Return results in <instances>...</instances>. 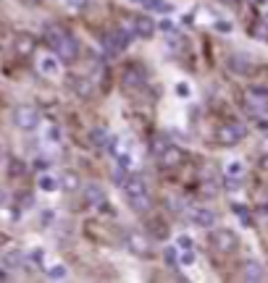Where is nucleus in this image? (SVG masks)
<instances>
[{"mask_svg": "<svg viewBox=\"0 0 268 283\" xmlns=\"http://www.w3.org/2000/svg\"><path fill=\"white\" fill-rule=\"evenodd\" d=\"M45 40L50 42V47L55 50V55H58V60H74L76 58V40L69 34L63 26H58V24H47L45 26Z\"/></svg>", "mask_w": 268, "mask_h": 283, "instance_id": "f257e3e1", "label": "nucleus"}, {"mask_svg": "<svg viewBox=\"0 0 268 283\" xmlns=\"http://www.w3.org/2000/svg\"><path fill=\"white\" fill-rule=\"evenodd\" d=\"M124 194H126V202L129 207L137 210V213H145L150 207V192H147V184L142 176H129L124 181Z\"/></svg>", "mask_w": 268, "mask_h": 283, "instance_id": "f03ea898", "label": "nucleus"}, {"mask_svg": "<svg viewBox=\"0 0 268 283\" xmlns=\"http://www.w3.org/2000/svg\"><path fill=\"white\" fill-rule=\"evenodd\" d=\"M153 155H155L158 160H161V165H166V168H176V165L182 163L179 147L171 145V142H168L163 134H158V136L153 139Z\"/></svg>", "mask_w": 268, "mask_h": 283, "instance_id": "7ed1b4c3", "label": "nucleus"}, {"mask_svg": "<svg viewBox=\"0 0 268 283\" xmlns=\"http://www.w3.org/2000/svg\"><path fill=\"white\" fill-rule=\"evenodd\" d=\"M245 105L252 116H265L268 113V92L260 87H250L245 92Z\"/></svg>", "mask_w": 268, "mask_h": 283, "instance_id": "20e7f679", "label": "nucleus"}, {"mask_svg": "<svg viewBox=\"0 0 268 283\" xmlns=\"http://www.w3.org/2000/svg\"><path fill=\"white\" fill-rule=\"evenodd\" d=\"M132 37V31H126V29H116V31H108V34L103 37V47H105V53L110 55H118L121 50H126L129 47V40Z\"/></svg>", "mask_w": 268, "mask_h": 283, "instance_id": "39448f33", "label": "nucleus"}, {"mask_svg": "<svg viewBox=\"0 0 268 283\" xmlns=\"http://www.w3.org/2000/svg\"><path fill=\"white\" fill-rule=\"evenodd\" d=\"M242 139H245V126L240 121H229L218 129V145H224V147H231Z\"/></svg>", "mask_w": 268, "mask_h": 283, "instance_id": "423d86ee", "label": "nucleus"}, {"mask_svg": "<svg viewBox=\"0 0 268 283\" xmlns=\"http://www.w3.org/2000/svg\"><path fill=\"white\" fill-rule=\"evenodd\" d=\"M13 121L19 129H37V123H40V113H37V108H32V105H21V108H16V113H13Z\"/></svg>", "mask_w": 268, "mask_h": 283, "instance_id": "0eeeda50", "label": "nucleus"}, {"mask_svg": "<svg viewBox=\"0 0 268 283\" xmlns=\"http://www.w3.org/2000/svg\"><path fill=\"white\" fill-rule=\"evenodd\" d=\"M126 249H132L134 255H147L150 252V239L142 231H129L126 233Z\"/></svg>", "mask_w": 268, "mask_h": 283, "instance_id": "6e6552de", "label": "nucleus"}, {"mask_svg": "<svg viewBox=\"0 0 268 283\" xmlns=\"http://www.w3.org/2000/svg\"><path fill=\"white\" fill-rule=\"evenodd\" d=\"M211 241H213V246L218 252H231L236 246V236L231 231H226V228H218V231L211 233Z\"/></svg>", "mask_w": 268, "mask_h": 283, "instance_id": "1a4fd4ad", "label": "nucleus"}, {"mask_svg": "<svg viewBox=\"0 0 268 283\" xmlns=\"http://www.w3.org/2000/svg\"><path fill=\"white\" fill-rule=\"evenodd\" d=\"M189 223L197 226V228H211L216 223V213L211 207H195L189 213Z\"/></svg>", "mask_w": 268, "mask_h": 283, "instance_id": "9d476101", "label": "nucleus"}, {"mask_svg": "<svg viewBox=\"0 0 268 283\" xmlns=\"http://www.w3.org/2000/svg\"><path fill=\"white\" fill-rule=\"evenodd\" d=\"M132 31H134L137 37L147 40V37L155 34V21L147 19V16H134V19H132Z\"/></svg>", "mask_w": 268, "mask_h": 283, "instance_id": "9b49d317", "label": "nucleus"}, {"mask_svg": "<svg viewBox=\"0 0 268 283\" xmlns=\"http://www.w3.org/2000/svg\"><path fill=\"white\" fill-rule=\"evenodd\" d=\"M84 202L90 204V207H100V204H105V189L100 184H87L84 186Z\"/></svg>", "mask_w": 268, "mask_h": 283, "instance_id": "f8f14e48", "label": "nucleus"}, {"mask_svg": "<svg viewBox=\"0 0 268 283\" xmlns=\"http://www.w3.org/2000/svg\"><path fill=\"white\" fill-rule=\"evenodd\" d=\"M37 68H40L45 76H58V71H61L58 55H55V58H53V55H42V60L37 63Z\"/></svg>", "mask_w": 268, "mask_h": 283, "instance_id": "ddd939ff", "label": "nucleus"}, {"mask_svg": "<svg viewBox=\"0 0 268 283\" xmlns=\"http://www.w3.org/2000/svg\"><path fill=\"white\" fill-rule=\"evenodd\" d=\"M242 270H245L242 275H245L247 280H263V275H265V273H263V265H260L258 260H247V262L242 265Z\"/></svg>", "mask_w": 268, "mask_h": 283, "instance_id": "4468645a", "label": "nucleus"}, {"mask_svg": "<svg viewBox=\"0 0 268 283\" xmlns=\"http://www.w3.org/2000/svg\"><path fill=\"white\" fill-rule=\"evenodd\" d=\"M139 6H145V11L150 13H171V3H166V0H142Z\"/></svg>", "mask_w": 268, "mask_h": 283, "instance_id": "2eb2a0df", "label": "nucleus"}, {"mask_svg": "<svg viewBox=\"0 0 268 283\" xmlns=\"http://www.w3.org/2000/svg\"><path fill=\"white\" fill-rule=\"evenodd\" d=\"M229 66H231L236 74H247V71H250V63H247L245 55H234V58L229 60Z\"/></svg>", "mask_w": 268, "mask_h": 283, "instance_id": "dca6fc26", "label": "nucleus"}, {"mask_svg": "<svg viewBox=\"0 0 268 283\" xmlns=\"http://www.w3.org/2000/svg\"><path fill=\"white\" fill-rule=\"evenodd\" d=\"M108 142H110V134L105 129H95L92 131V145L95 147H108Z\"/></svg>", "mask_w": 268, "mask_h": 283, "instance_id": "f3484780", "label": "nucleus"}, {"mask_svg": "<svg viewBox=\"0 0 268 283\" xmlns=\"http://www.w3.org/2000/svg\"><path fill=\"white\" fill-rule=\"evenodd\" d=\"M40 189H42V192H55V189H58V179L55 176H47V173H45V176H40Z\"/></svg>", "mask_w": 268, "mask_h": 283, "instance_id": "a211bd4d", "label": "nucleus"}, {"mask_svg": "<svg viewBox=\"0 0 268 283\" xmlns=\"http://www.w3.org/2000/svg\"><path fill=\"white\" fill-rule=\"evenodd\" d=\"M66 275H69L66 265H53V267H47V278H50V280H63Z\"/></svg>", "mask_w": 268, "mask_h": 283, "instance_id": "6ab92c4d", "label": "nucleus"}, {"mask_svg": "<svg viewBox=\"0 0 268 283\" xmlns=\"http://www.w3.org/2000/svg\"><path fill=\"white\" fill-rule=\"evenodd\" d=\"M163 260H166V265L176 267V265H179V246H166V252H163Z\"/></svg>", "mask_w": 268, "mask_h": 283, "instance_id": "aec40b11", "label": "nucleus"}, {"mask_svg": "<svg viewBox=\"0 0 268 283\" xmlns=\"http://www.w3.org/2000/svg\"><path fill=\"white\" fill-rule=\"evenodd\" d=\"M245 173V165H242V160H231L229 165H226V176L229 179H240Z\"/></svg>", "mask_w": 268, "mask_h": 283, "instance_id": "412c9836", "label": "nucleus"}, {"mask_svg": "<svg viewBox=\"0 0 268 283\" xmlns=\"http://www.w3.org/2000/svg\"><path fill=\"white\" fill-rule=\"evenodd\" d=\"M3 265H6V267H16V265H21V252H19V249H11V252H6Z\"/></svg>", "mask_w": 268, "mask_h": 283, "instance_id": "4be33fe9", "label": "nucleus"}, {"mask_svg": "<svg viewBox=\"0 0 268 283\" xmlns=\"http://www.w3.org/2000/svg\"><path fill=\"white\" fill-rule=\"evenodd\" d=\"M58 184H63V189H69V192H71V189L79 186V179H76V173H63V179Z\"/></svg>", "mask_w": 268, "mask_h": 283, "instance_id": "5701e85b", "label": "nucleus"}, {"mask_svg": "<svg viewBox=\"0 0 268 283\" xmlns=\"http://www.w3.org/2000/svg\"><path fill=\"white\" fill-rule=\"evenodd\" d=\"M26 257H29L32 265H42V262H45V252H42V249H29Z\"/></svg>", "mask_w": 268, "mask_h": 283, "instance_id": "b1692460", "label": "nucleus"}, {"mask_svg": "<svg viewBox=\"0 0 268 283\" xmlns=\"http://www.w3.org/2000/svg\"><path fill=\"white\" fill-rule=\"evenodd\" d=\"M179 252H182V255H179V262L182 265H192L195 262V252L192 249H179Z\"/></svg>", "mask_w": 268, "mask_h": 283, "instance_id": "393cba45", "label": "nucleus"}, {"mask_svg": "<svg viewBox=\"0 0 268 283\" xmlns=\"http://www.w3.org/2000/svg\"><path fill=\"white\" fill-rule=\"evenodd\" d=\"M66 3L74 8V11H84L87 8V3H90V0H66Z\"/></svg>", "mask_w": 268, "mask_h": 283, "instance_id": "a878e982", "label": "nucleus"}, {"mask_svg": "<svg viewBox=\"0 0 268 283\" xmlns=\"http://www.w3.org/2000/svg\"><path fill=\"white\" fill-rule=\"evenodd\" d=\"M179 249H192V239H189V236H182V239H179Z\"/></svg>", "mask_w": 268, "mask_h": 283, "instance_id": "bb28decb", "label": "nucleus"}, {"mask_svg": "<svg viewBox=\"0 0 268 283\" xmlns=\"http://www.w3.org/2000/svg\"><path fill=\"white\" fill-rule=\"evenodd\" d=\"M76 92H79V94H90V92H92V87L87 84V79H84V84H76Z\"/></svg>", "mask_w": 268, "mask_h": 283, "instance_id": "cd10ccee", "label": "nucleus"}, {"mask_svg": "<svg viewBox=\"0 0 268 283\" xmlns=\"http://www.w3.org/2000/svg\"><path fill=\"white\" fill-rule=\"evenodd\" d=\"M24 42H19V50H24V53H29L32 50V42H29V37H21Z\"/></svg>", "mask_w": 268, "mask_h": 283, "instance_id": "c85d7f7f", "label": "nucleus"}, {"mask_svg": "<svg viewBox=\"0 0 268 283\" xmlns=\"http://www.w3.org/2000/svg\"><path fill=\"white\" fill-rule=\"evenodd\" d=\"M6 202H8V194H6V189H0V207H3Z\"/></svg>", "mask_w": 268, "mask_h": 283, "instance_id": "c756f323", "label": "nucleus"}, {"mask_svg": "<svg viewBox=\"0 0 268 283\" xmlns=\"http://www.w3.org/2000/svg\"><path fill=\"white\" fill-rule=\"evenodd\" d=\"M260 210H263V213L268 215V199H263V202H260Z\"/></svg>", "mask_w": 268, "mask_h": 283, "instance_id": "7c9ffc66", "label": "nucleus"}, {"mask_svg": "<svg viewBox=\"0 0 268 283\" xmlns=\"http://www.w3.org/2000/svg\"><path fill=\"white\" fill-rule=\"evenodd\" d=\"M132 3H142V0H132Z\"/></svg>", "mask_w": 268, "mask_h": 283, "instance_id": "2f4dec72", "label": "nucleus"}, {"mask_svg": "<svg viewBox=\"0 0 268 283\" xmlns=\"http://www.w3.org/2000/svg\"><path fill=\"white\" fill-rule=\"evenodd\" d=\"M0 157H3V147H0Z\"/></svg>", "mask_w": 268, "mask_h": 283, "instance_id": "473e14b6", "label": "nucleus"}, {"mask_svg": "<svg viewBox=\"0 0 268 283\" xmlns=\"http://www.w3.org/2000/svg\"><path fill=\"white\" fill-rule=\"evenodd\" d=\"M265 24H268V16H265Z\"/></svg>", "mask_w": 268, "mask_h": 283, "instance_id": "72a5a7b5", "label": "nucleus"}]
</instances>
